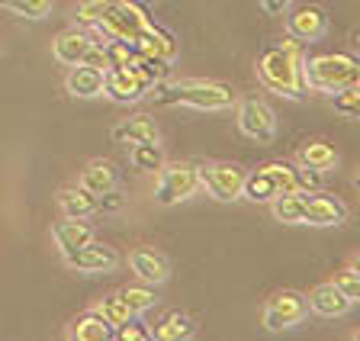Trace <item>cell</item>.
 Returning a JSON list of instances; mask_svg holds the SVG:
<instances>
[{
  "instance_id": "7c38bea8",
  "label": "cell",
  "mask_w": 360,
  "mask_h": 341,
  "mask_svg": "<svg viewBox=\"0 0 360 341\" xmlns=\"http://www.w3.org/2000/svg\"><path fill=\"white\" fill-rule=\"evenodd\" d=\"M347 222V206L345 200L331 197V193H306V226H319V229H328V226H345Z\"/></svg>"
},
{
  "instance_id": "e0dca14e",
  "label": "cell",
  "mask_w": 360,
  "mask_h": 341,
  "mask_svg": "<svg viewBox=\"0 0 360 341\" xmlns=\"http://www.w3.org/2000/svg\"><path fill=\"white\" fill-rule=\"evenodd\" d=\"M306 300H309V312H315V316H322V319H345L347 312H351V306H354L351 300L335 287V281L319 283Z\"/></svg>"
},
{
  "instance_id": "5b68a950",
  "label": "cell",
  "mask_w": 360,
  "mask_h": 341,
  "mask_svg": "<svg viewBox=\"0 0 360 341\" xmlns=\"http://www.w3.org/2000/svg\"><path fill=\"white\" fill-rule=\"evenodd\" d=\"M306 319H309V300H306V293H296V290L274 293L261 309V326L274 335L302 326Z\"/></svg>"
},
{
  "instance_id": "7bdbcfd3",
  "label": "cell",
  "mask_w": 360,
  "mask_h": 341,
  "mask_svg": "<svg viewBox=\"0 0 360 341\" xmlns=\"http://www.w3.org/2000/svg\"><path fill=\"white\" fill-rule=\"evenodd\" d=\"M351 338H354V341H360V328H357V332H354V335H351Z\"/></svg>"
},
{
  "instance_id": "5bb4252c",
  "label": "cell",
  "mask_w": 360,
  "mask_h": 341,
  "mask_svg": "<svg viewBox=\"0 0 360 341\" xmlns=\"http://www.w3.org/2000/svg\"><path fill=\"white\" fill-rule=\"evenodd\" d=\"M94 42H97V39L90 36V32H84L81 26H71V30L58 32V36L52 39V58L58 61V65H65V68L81 65Z\"/></svg>"
},
{
  "instance_id": "484cf974",
  "label": "cell",
  "mask_w": 360,
  "mask_h": 341,
  "mask_svg": "<svg viewBox=\"0 0 360 341\" xmlns=\"http://www.w3.org/2000/svg\"><path fill=\"white\" fill-rule=\"evenodd\" d=\"M241 197H248L251 203H270L277 197V184L267 174V167H257L251 174H245V187H241Z\"/></svg>"
},
{
  "instance_id": "d6a6232c",
  "label": "cell",
  "mask_w": 360,
  "mask_h": 341,
  "mask_svg": "<svg viewBox=\"0 0 360 341\" xmlns=\"http://www.w3.org/2000/svg\"><path fill=\"white\" fill-rule=\"evenodd\" d=\"M110 4L112 0H77V26H90L94 30L106 16Z\"/></svg>"
},
{
  "instance_id": "b9f144b4",
  "label": "cell",
  "mask_w": 360,
  "mask_h": 341,
  "mask_svg": "<svg viewBox=\"0 0 360 341\" xmlns=\"http://www.w3.org/2000/svg\"><path fill=\"white\" fill-rule=\"evenodd\" d=\"M354 49H357V58H360V30L354 32Z\"/></svg>"
},
{
  "instance_id": "ee69618b",
  "label": "cell",
  "mask_w": 360,
  "mask_h": 341,
  "mask_svg": "<svg viewBox=\"0 0 360 341\" xmlns=\"http://www.w3.org/2000/svg\"><path fill=\"white\" fill-rule=\"evenodd\" d=\"M354 184H357V187H360V171H357V177H354Z\"/></svg>"
},
{
  "instance_id": "9c48e42d",
  "label": "cell",
  "mask_w": 360,
  "mask_h": 341,
  "mask_svg": "<svg viewBox=\"0 0 360 341\" xmlns=\"http://www.w3.org/2000/svg\"><path fill=\"white\" fill-rule=\"evenodd\" d=\"M65 267L68 271H77V274H110L120 267V255H116L112 245L90 238V242L81 245L77 251L65 255Z\"/></svg>"
},
{
  "instance_id": "f35d334b",
  "label": "cell",
  "mask_w": 360,
  "mask_h": 341,
  "mask_svg": "<svg viewBox=\"0 0 360 341\" xmlns=\"http://www.w3.org/2000/svg\"><path fill=\"white\" fill-rule=\"evenodd\" d=\"M257 7L267 16H286V10L292 7V0H257Z\"/></svg>"
},
{
  "instance_id": "8d00e7d4",
  "label": "cell",
  "mask_w": 360,
  "mask_h": 341,
  "mask_svg": "<svg viewBox=\"0 0 360 341\" xmlns=\"http://www.w3.org/2000/svg\"><path fill=\"white\" fill-rule=\"evenodd\" d=\"M112 335H116V338H120V341H148V338H151V328H145V322H142V319H139V316H132V319H129V322H122V326L116 328V332H112Z\"/></svg>"
},
{
  "instance_id": "603a6c76",
  "label": "cell",
  "mask_w": 360,
  "mask_h": 341,
  "mask_svg": "<svg viewBox=\"0 0 360 341\" xmlns=\"http://www.w3.org/2000/svg\"><path fill=\"white\" fill-rule=\"evenodd\" d=\"M196 332H200L196 319L187 316V312L174 309L158 322V328H151V338H158V341H187V338H193Z\"/></svg>"
},
{
  "instance_id": "4316f807",
  "label": "cell",
  "mask_w": 360,
  "mask_h": 341,
  "mask_svg": "<svg viewBox=\"0 0 360 341\" xmlns=\"http://www.w3.org/2000/svg\"><path fill=\"white\" fill-rule=\"evenodd\" d=\"M165 148L161 142H135L129 145V165L135 171H158V167L165 165Z\"/></svg>"
},
{
  "instance_id": "8fae6325",
  "label": "cell",
  "mask_w": 360,
  "mask_h": 341,
  "mask_svg": "<svg viewBox=\"0 0 360 341\" xmlns=\"http://www.w3.org/2000/svg\"><path fill=\"white\" fill-rule=\"evenodd\" d=\"M325 32H328V13L322 7L306 4V7L286 10V36L300 42H319Z\"/></svg>"
},
{
  "instance_id": "cb8c5ba5",
  "label": "cell",
  "mask_w": 360,
  "mask_h": 341,
  "mask_svg": "<svg viewBox=\"0 0 360 341\" xmlns=\"http://www.w3.org/2000/svg\"><path fill=\"white\" fill-rule=\"evenodd\" d=\"M68 338H75V341H106V338H112V326L100 316L97 309H87L68 326Z\"/></svg>"
},
{
  "instance_id": "ffe728a7",
  "label": "cell",
  "mask_w": 360,
  "mask_h": 341,
  "mask_svg": "<svg viewBox=\"0 0 360 341\" xmlns=\"http://www.w3.org/2000/svg\"><path fill=\"white\" fill-rule=\"evenodd\" d=\"M90 238H94V229L87 226V219H61V222H55V229H52V242H55V248L61 251V258L65 255H71V251H77L81 245H87Z\"/></svg>"
},
{
  "instance_id": "ab89813d",
  "label": "cell",
  "mask_w": 360,
  "mask_h": 341,
  "mask_svg": "<svg viewBox=\"0 0 360 341\" xmlns=\"http://www.w3.org/2000/svg\"><path fill=\"white\" fill-rule=\"evenodd\" d=\"M84 61H87V65H94V68H100V71H106V52H103V42H94V46H90V52L84 55Z\"/></svg>"
},
{
  "instance_id": "7402d4cb",
  "label": "cell",
  "mask_w": 360,
  "mask_h": 341,
  "mask_svg": "<svg viewBox=\"0 0 360 341\" xmlns=\"http://www.w3.org/2000/svg\"><path fill=\"white\" fill-rule=\"evenodd\" d=\"M270 212L283 226H306V193L302 190L277 193V197L270 200Z\"/></svg>"
},
{
  "instance_id": "4fadbf2b",
  "label": "cell",
  "mask_w": 360,
  "mask_h": 341,
  "mask_svg": "<svg viewBox=\"0 0 360 341\" xmlns=\"http://www.w3.org/2000/svg\"><path fill=\"white\" fill-rule=\"evenodd\" d=\"M148 94V84L135 75L132 68H110L103 77V97L116 103H139Z\"/></svg>"
},
{
  "instance_id": "ba28073f",
  "label": "cell",
  "mask_w": 360,
  "mask_h": 341,
  "mask_svg": "<svg viewBox=\"0 0 360 341\" xmlns=\"http://www.w3.org/2000/svg\"><path fill=\"white\" fill-rule=\"evenodd\" d=\"M238 132L248 136L257 145H274L277 142V113L264 103L261 97H245L238 100Z\"/></svg>"
},
{
  "instance_id": "9a60e30c",
  "label": "cell",
  "mask_w": 360,
  "mask_h": 341,
  "mask_svg": "<svg viewBox=\"0 0 360 341\" xmlns=\"http://www.w3.org/2000/svg\"><path fill=\"white\" fill-rule=\"evenodd\" d=\"M103 77H106V71H100V68H94V65H87V61H81V65H71V71H68L65 91L77 100L103 97Z\"/></svg>"
},
{
  "instance_id": "44dd1931",
  "label": "cell",
  "mask_w": 360,
  "mask_h": 341,
  "mask_svg": "<svg viewBox=\"0 0 360 341\" xmlns=\"http://www.w3.org/2000/svg\"><path fill=\"white\" fill-rule=\"evenodd\" d=\"M58 210H61V216H68V219H90V216L97 212V197H94L90 190H84L81 184L61 187L58 190Z\"/></svg>"
},
{
  "instance_id": "d590c367",
  "label": "cell",
  "mask_w": 360,
  "mask_h": 341,
  "mask_svg": "<svg viewBox=\"0 0 360 341\" xmlns=\"http://www.w3.org/2000/svg\"><path fill=\"white\" fill-rule=\"evenodd\" d=\"M335 287L351 300V303H360V274L354 267H345L341 274H335Z\"/></svg>"
},
{
  "instance_id": "f1b7e54d",
  "label": "cell",
  "mask_w": 360,
  "mask_h": 341,
  "mask_svg": "<svg viewBox=\"0 0 360 341\" xmlns=\"http://www.w3.org/2000/svg\"><path fill=\"white\" fill-rule=\"evenodd\" d=\"M94 309H97L100 316L110 322L112 332H116L122 322H129V319H132V309L126 306V300H122L120 293H110V296H103V300H97V306H94Z\"/></svg>"
},
{
  "instance_id": "1f68e13d",
  "label": "cell",
  "mask_w": 360,
  "mask_h": 341,
  "mask_svg": "<svg viewBox=\"0 0 360 341\" xmlns=\"http://www.w3.org/2000/svg\"><path fill=\"white\" fill-rule=\"evenodd\" d=\"M7 7L13 10V16H20V20H45V16L52 13L55 0H10Z\"/></svg>"
},
{
  "instance_id": "836d02e7",
  "label": "cell",
  "mask_w": 360,
  "mask_h": 341,
  "mask_svg": "<svg viewBox=\"0 0 360 341\" xmlns=\"http://www.w3.org/2000/svg\"><path fill=\"white\" fill-rule=\"evenodd\" d=\"M267 174L274 177V184H277V193H286V190H296V165H290V161H270Z\"/></svg>"
},
{
  "instance_id": "4dcf8cb0",
  "label": "cell",
  "mask_w": 360,
  "mask_h": 341,
  "mask_svg": "<svg viewBox=\"0 0 360 341\" xmlns=\"http://www.w3.org/2000/svg\"><path fill=\"white\" fill-rule=\"evenodd\" d=\"M331 106H335V113H341L345 120L360 122V84H354V87H347V91L331 94Z\"/></svg>"
},
{
  "instance_id": "6da1fadb",
  "label": "cell",
  "mask_w": 360,
  "mask_h": 341,
  "mask_svg": "<svg viewBox=\"0 0 360 341\" xmlns=\"http://www.w3.org/2000/svg\"><path fill=\"white\" fill-rule=\"evenodd\" d=\"M306 42L283 36V42L257 58V77L270 94H280L286 100H300L309 94L306 84Z\"/></svg>"
},
{
  "instance_id": "8992f818",
  "label": "cell",
  "mask_w": 360,
  "mask_h": 341,
  "mask_svg": "<svg viewBox=\"0 0 360 341\" xmlns=\"http://www.w3.org/2000/svg\"><path fill=\"white\" fill-rule=\"evenodd\" d=\"M151 23H155V20H151L135 0H112L106 16L94 30H97V36H103V42L106 39H126V42H132V39Z\"/></svg>"
},
{
  "instance_id": "d6986e66",
  "label": "cell",
  "mask_w": 360,
  "mask_h": 341,
  "mask_svg": "<svg viewBox=\"0 0 360 341\" xmlns=\"http://www.w3.org/2000/svg\"><path fill=\"white\" fill-rule=\"evenodd\" d=\"M77 184H81L84 190H90L94 197H100V193H106V190L120 187V171H116V165H112L110 158H94V161L84 165Z\"/></svg>"
},
{
  "instance_id": "ac0fdd59",
  "label": "cell",
  "mask_w": 360,
  "mask_h": 341,
  "mask_svg": "<svg viewBox=\"0 0 360 341\" xmlns=\"http://www.w3.org/2000/svg\"><path fill=\"white\" fill-rule=\"evenodd\" d=\"M110 139L116 145H135V142H161L158 136V126L151 116L139 113V116H129V120H120L116 126L110 129Z\"/></svg>"
},
{
  "instance_id": "2e32d148",
  "label": "cell",
  "mask_w": 360,
  "mask_h": 341,
  "mask_svg": "<svg viewBox=\"0 0 360 341\" xmlns=\"http://www.w3.org/2000/svg\"><path fill=\"white\" fill-rule=\"evenodd\" d=\"M132 46L139 55H151V58H165V61L177 58V39H174V32H167L165 26H158V23L145 26L132 39Z\"/></svg>"
},
{
  "instance_id": "52a82bcc",
  "label": "cell",
  "mask_w": 360,
  "mask_h": 341,
  "mask_svg": "<svg viewBox=\"0 0 360 341\" xmlns=\"http://www.w3.org/2000/svg\"><path fill=\"white\" fill-rule=\"evenodd\" d=\"M200 171V190H206L219 203H232L241 197L245 187V167L232 165V161H210V165H196Z\"/></svg>"
},
{
  "instance_id": "d4e9b609",
  "label": "cell",
  "mask_w": 360,
  "mask_h": 341,
  "mask_svg": "<svg viewBox=\"0 0 360 341\" xmlns=\"http://www.w3.org/2000/svg\"><path fill=\"white\" fill-rule=\"evenodd\" d=\"M296 165H306V167H319V171H331L338 165V152L335 145L325 142V139H312L300 148L296 155Z\"/></svg>"
},
{
  "instance_id": "60d3db41",
  "label": "cell",
  "mask_w": 360,
  "mask_h": 341,
  "mask_svg": "<svg viewBox=\"0 0 360 341\" xmlns=\"http://www.w3.org/2000/svg\"><path fill=\"white\" fill-rule=\"evenodd\" d=\"M351 267H354V271H357V274H360V251H357V255H354V261H351Z\"/></svg>"
},
{
  "instance_id": "3957f363",
  "label": "cell",
  "mask_w": 360,
  "mask_h": 341,
  "mask_svg": "<svg viewBox=\"0 0 360 341\" xmlns=\"http://www.w3.org/2000/svg\"><path fill=\"white\" fill-rule=\"evenodd\" d=\"M306 84L309 91L319 94H338L360 84V58L347 52H325L306 61Z\"/></svg>"
},
{
  "instance_id": "277c9868",
  "label": "cell",
  "mask_w": 360,
  "mask_h": 341,
  "mask_svg": "<svg viewBox=\"0 0 360 341\" xmlns=\"http://www.w3.org/2000/svg\"><path fill=\"white\" fill-rule=\"evenodd\" d=\"M200 190V171L193 161H165L155 171V203L177 206Z\"/></svg>"
},
{
  "instance_id": "f546056e",
  "label": "cell",
  "mask_w": 360,
  "mask_h": 341,
  "mask_svg": "<svg viewBox=\"0 0 360 341\" xmlns=\"http://www.w3.org/2000/svg\"><path fill=\"white\" fill-rule=\"evenodd\" d=\"M103 52H106V71L110 68H132V61H135L132 42H126V39H106Z\"/></svg>"
},
{
  "instance_id": "74e56055",
  "label": "cell",
  "mask_w": 360,
  "mask_h": 341,
  "mask_svg": "<svg viewBox=\"0 0 360 341\" xmlns=\"http://www.w3.org/2000/svg\"><path fill=\"white\" fill-rule=\"evenodd\" d=\"M122 206H126V193H122L120 187H112L97 197V212H116V210H122Z\"/></svg>"
},
{
  "instance_id": "f6af8a7d",
  "label": "cell",
  "mask_w": 360,
  "mask_h": 341,
  "mask_svg": "<svg viewBox=\"0 0 360 341\" xmlns=\"http://www.w3.org/2000/svg\"><path fill=\"white\" fill-rule=\"evenodd\" d=\"M7 4H10V0H0V7H7Z\"/></svg>"
},
{
  "instance_id": "e575fe53",
  "label": "cell",
  "mask_w": 360,
  "mask_h": 341,
  "mask_svg": "<svg viewBox=\"0 0 360 341\" xmlns=\"http://www.w3.org/2000/svg\"><path fill=\"white\" fill-rule=\"evenodd\" d=\"M322 187H325V171L296 165V190H302V193H315V190H322Z\"/></svg>"
},
{
  "instance_id": "83f0119b",
  "label": "cell",
  "mask_w": 360,
  "mask_h": 341,
  "mask_svg": "<svg viewBox=\"0 0 360 341\" xmlns=\"http://www.w3.org/2000/svg\"><path fill=\"white\" fill-rule=\"evenodd\" d=\"M120 296L126 300V306L132 309V316H145L148 309H155V306H158L155 287H151V283H142V281L135 283V287H122Z\"/></svg>"
},
{
  "instance_id": "30bf717a",
  "label": "cell",
  "mask_w": 360,
  "mask_h": 341,
  "mask_svg": "<svg viewBox=\"0 0 360 341\" xmlns=\"http://www.w3.org/2000/svg\"><path fill=\"white\" fill-rule=\"evenodd\" d=\"M129 267L139 281L151 283V287H161V283L171 281V261L151 245H139V248L129 251Z\"/></svg>"
},
{
  "instance_id": "7a4b0ae2",
  "label": "cell",
  "mask_w": 360,
  "mask_h": 341,
  "mask_svg": "<svg viewBox=\"0 0 360 341\" xmlns=\"http://www.w3.org/2000/svg\"><path fill=\"white\" fill-rule=\"evenodd\" d=\"M145 97L158 106H190V110H206V113H219L238 103L232 84L225 81H206V77H180V81H158L148 87Z\"/></svg>"
}]
</instances>
